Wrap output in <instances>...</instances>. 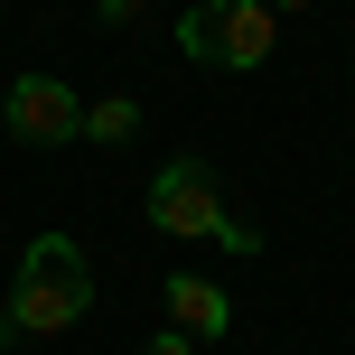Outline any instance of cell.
Listing matches in <instances>:
<instances>
[{
    "mask_svg": "<svg viewBox=\"0 0 355 355\" xmlns=\"http://www.w3.org/2000/svg\"><path fill=\"white\" fill-rule=\"evenodd\" d=\"M150 225L178 234V243H225V252H262V234L243 225V215L225 206V187H215V168L196 159H168L159 178H150Z\"/></svg>",
    "mask_w": 355,
    "mask_h": 355,
    "instance_id": "obj_2",
    "label": "cell"
},
{
    "mask_svg": "<svg viewBox=\"0 0 355 355\" xmlns=\"http://www.w3.org/2000/svg\"><path fill=\"white\" fill-rule=\"evenodd\" d=\"M10 131L28 150H56V141H85V103H75L66 75H19L10 85Z\"/></svg>",
    "mask_w": 355,
    "mask_h": 355,
    "instance_id": "obj_4",
    "label": "cell"
},
{
    "mask_svg": "<svg viewBox=\"0 0 355 355\" xmlns=\"http://www.w3.org/2000/svg\"><path fill=\"white\" fill-rule=\"evenodd\" d=\"M141 355H196V337H178V327H159V337H150Z\"/></svg>",
    "mask_w": 355,
    "mask_h": 355,
    "instance_id": "obj_7",
    "label": "cell"
},
{
    "mask_svg": "<svg viewBox=\"0 0 355 355\" xmlns=\"http://www.w3.org/2000/svg\"><path fill=\"white\" fill-rule=\"evenodd\" d=\"M159 300H168V327H178V337H196V346L234 327L225 281H206V271H168V281H159Z\"/></svg>",
    "mask_w": 355,
    "mask_h": 355,
    "instance_id": "obj_5",
    "label": "cell"
},
{
    "mask_svg": "<svg viewBox=\"0 0 355 355\" xmlns=\"http://www.w3.org/2000/svg\"><path fill=\"white\" fill-rule=\"evenodd\" d=\"M94 309V262L75 234H37L28 262H19L10 300H0V318H10V337H66L75 318Z\"/></svg>",
    "mask_w": 355,
    "mask_h": 355,
    "instance_id": "obj_1",
    "label": "cell"
},
{
    "mask_svg": "<svg viewBox=\"0 0 355 355\" xmlns=\"http://www.w3.org/2000/svg\"><path fill=\"white\" fill-rule=\"evenodd\" d=\"M103 19H112V28H122V19H141V0H103Z\"/></svg>",
    "mask_w": 355,
    "mask_h": 355,
    "instance_id": "obj_8",
    "label": "cell"
},
{
    "mask_svg": "<svg viewBox=\"0 0 355 355\" xmlns=\"http://www.w3.org/2000/svg\"><path fill=\"white\" fill-rule=\"evenodd\" d=\"M178 47H187L196 66L252 75V66H271V47H281V10H271V0H196V10L178 19Z\"/></svg>",
    "mask_w": 355,
    "mask_h": 355,
    "instance_id": "obj_3",
    "label": "cell"
},
{
    "mask_svg": "<svg viewBox=\"0 0 355 355\" xmlns=\"http://www.w3.org/2000/svg\"><path fill=\"white\" fill-rule=\"evenodd\" d=\"M131 131H141V94H103V103H85V141L122 150Z\"/></svg>",
    "mask_w": 355,
    "mask_h": 355,
    "instance_id": "obj_6",
    "label": "cell"
},
{
    "mask_svg": "<svg viewBox=\"0 0 355 355\" xmlns=\"http://www.w3.org/2000/svg\"><path fill=\"white\" fill-rule=\"evenodd\" d=\"M271 10H318V0H271Z\"/></svg>",
    "mask_w": 355,
    "mask_h": 355,
    "instance_id": "obj_9",
    "label": "cell"
}]
</instances>
